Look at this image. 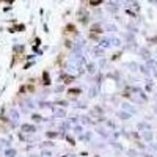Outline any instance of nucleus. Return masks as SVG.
<instances>
[{
	"label": "nucleus",
	"instance_id": "nucleus-1",
	"mask_svg": "<svg viewBox=\"0 0 157 157\" xmlns=\"http://www.w3.org/2000/svg\"><path fill=\"white\" fill-rule=\"evenodd\" d=\"M69 93H71V94H75V93H77V94H79V93H80V90H71Z\"/></svg>",
	"mask_w": 157,
	"mask_h": 157
}]
</instances>
